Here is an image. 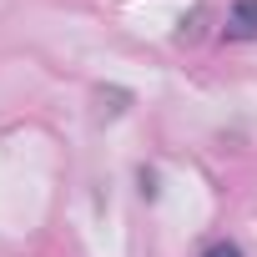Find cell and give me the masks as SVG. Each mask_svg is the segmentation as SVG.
<instances>
[{
  "instance_id": "6da1fadb",
  "label": "cell",
  "mask_w": 257,
  "mask_h": 257,
  "mask_svg": "<svg viewBox=\"0 0 257 257\" xmlns=\"http://www.w3.org/2000/svg\"><path fill=\"white\" fill-rule=\"evenodd\" d=\"M227 36H232V41H257V0H232Z\"/></svg>"
},
{
  "instance_id": "7a4b0ae2",
  "label": "cell",
  "mask_w": 257,
  "mask_h": 257,
  "mask_svg": "<svg viewBox=\"0 0 257 257\" xmlns=\"http://www.w3.org/2000/svg\"><path fill=\"white\" fill-rule=\"evenodd\" d=\"M202 257H242V247H237V242H207Z\"/></svg>"
}]
</instances>
